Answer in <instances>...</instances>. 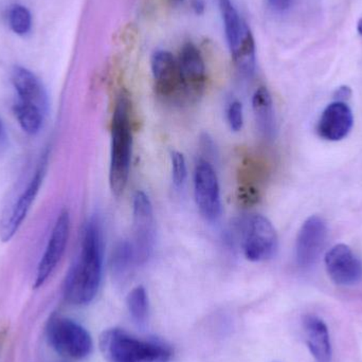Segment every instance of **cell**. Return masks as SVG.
<instances>
[{
    "mask_svg": "<svg viewBox=\"0 0 362 362\" xmlns=\"http://www.w3.org/2000/svg\"><path fill=\"white\" fill-rule=\"evenodd\" d=\"M134 249L138 265L146 263L154 250V211L150 198L144 192L137 191L133 200Z\"/></svg>",
    "mask_w": 362,
    "mask_h": 362,
    "instance_id": "9",
    "label": "cell"
},
{
    "mask_svg": "<svg viewBox=\"0 0 362 362\" xmlns=\"http://www.w3.org/2000/svg\"><path fill=\"white\" fill-rule=\"evenodd\" d=\"M194 195L200 214L210 223L218 221L221 215V189L212 165L200 159L194 172Z\"/></svg>",
    "mask_w": 362,
    "mask_h": 362,
    "instance_id": "10",
    "label": "cell"
},
{
    "mask_svg": "<svg viewBox=\"0 0 362 362\" xmlns=\"http://www.w3.org/2000/svg\"><path fill=\"white\" fill-rule=\"evenodd\" d=\"M172 177L176 187H181L187 180V163L185 156L177 151H174L171 154Z\"/></svg>",
    "mask_w": 362,
    "mask_h": 362,
    "instance_id": "23",
    "label": "cell"
},
{
    "mask_svg": "<svg viewBox=\"0 0 362 362\" xmlns=\"http://www.w3.org/2000/svg\"><path fill=\"white\" fill-rule=\"evenodd\" d=\"M325 261L327 274L335 284L352 286L361 282L362 263L346 245L332 247L327 251Z\"/></svg>",
    "mask_w": 362,
    "mask_h": 362,
    "instance_id": "13",
    "label": "cell"
},
{
    "mask_svg": "<svg viewBox=\"0 0 362 362\" xmlns=\"http://www.w3.org/2000/svg\"><path fill=\"white\" fill-rule=\"evenodd\" d=\"M13 86L16 90L17 101L36 106L44 112H48V95L40 78L23 67H15L12 71Z\"/></svg>",
    "mask_w": 362,
    "mask_h": 362,
    "instance_id": "16",
    "label": "cell"
},
{
    "mask_svg": "<svg viewBox=\"0 0 362 362\" xmlns=\"http://www.w3.org/2000/svg\"><path fill=\"white\" fill-rule=\"evenodd\" d=\"M103 234L97 217L87 221L82 244L64 284V296L74 305H87L93 301L102 282L104 259Z\"/></svg>",
    "mask_w": 362,
    "mask_h": 362,
    "instance_id": "1",
    "label": "cell"
},
{
    "mask_svg": "<svg viewBox=\"0 0 362 362\" xmlns=\"http://www.w3.org/2000/svg\"><path fill=\"white\" fill-rule=\"evenodd\" d=\"M218 1L226 38L234 64L243 74L251 76L255 69V42L250 28L238 14L231 0Z\"/></svg>",
    "mask_w": 362,
    "mask_h": 362,
    "instance_id": "4",
    "label": "cell"
},
{
    "mask_svg": "<svg viewBox=\"0 0 362 362\" xmlns=\"http://www.w3.org/2000/svg\"><path fill=\"white\" fill-rule=\"evenodd\" d=\"M187 102L196 101L206 86V67L199 49L187 42L177 57Z\"/></svg>",
    "mask_w": 362,
    "mask_h": 362,
    "instance_id": "14",
    "label": "cell"
},
{
    "mask_svg": "<svg viewBox=\"0 0 362 362\" xmlns=\"http://www.w3.org/2000/svg\"><path fill=\"white\" fill-rule=\"evenodd\" d=\"M240 236L245 257L251 262L272 259L278 250V234L267 217L253 214L240 223Z\"/></svg>",
    "mask_w": 362,
    "mask_h": 362,
    "instance_id": "6",
    "label": "cell"
},
{
    "mask_svg": "<svg viewBox=\"0 0 362 362\" xmlns=\"http://www.w3.org/2000/svg\"><path fill=\"white\" fill-rule=\"evenodd\" d=\"M351 95H352V90H351L350 87L341 86L336 90L334 97H335L336 102H344V103H346V101L350 99Z\"/></svg>",
    "mask_w": 362,
    "mask_h": 362,
    "instance_id": "25",
    "label": "cell"
},
{
    "mask_svg": "<svg viewBox=\"0 0 362 362\" xmlns=\"http://www.w3.org/2000/svg\"><path fill=\"white\" fill-rule=\"evenodd\" d=\"M174 4H180V2L183 1V0H171Z\"/></svg>",
    "mask_w": 362,
    "mask_h": 362,
    "instance_id": "30",
    "label": "cell"
},
{
    "mask_svg": "<svg viewBox=\"0 0 362 362\" xmlns=\"http://www.w3.org/2000/svg\"><path fill=\"white\" fill-rule=\"evenodd\" d=\"M268 1H269L272 8H274L276 11H280V12L287 10L293 4V0H268Z\"/></svg>",
    "mask_w": 362,
    "mask_h": 362,
    "instance_id": "26",
    "label": "cell"
},
{
    "mask_svg": "<svg viewBox=\"0 0 362 362\" xmlns=\"http://www.w3.org/2000/svg\"><path fill=\"white\" fill-rule=\"evenodd\" d=\"M303 325L306 344L315 361L331 362V339L327 325L316 316H306Z\"/></svg>",
    "mask_w": 362,
    "mask_h": 362,
    "instance_id": "17",
    "label": "cell"
},
{
    "mask_svg": "<svg viewBox=\"0 0 362 362\" xmlns=\"http://www.w3.org/2000/svg\"><path fill=\"white\" fill-rule=\"evenodd\" d=\"M357 31L362 35V18L359 21L358 25H357Z\"/></svg>",
    "mask_w": 362,
    "mask_h": 362,
    "instance_id": "29",
    "label": "cell"
},
{
    "mask_svg": "<svg viewBox=\"0 0 362 362\" xmlns=\"http://www.w3.org/2000/svg\"><path fill=\"white\" fill-rule=\"evenodd\" d=\"M100 348L108 362H169L173 356L163 342L139 339L120 329L104 332Z\"/></svg>",
    "mask_w": 362,
    "mask_h": 362,
    "instance_id": "3",
    "label": "cell"
},
{
    "mask_svg": "<svg viewBox=\"0 0 362 362\" xmlns=\"http://www.w3.org/2000/svg\"><path fill=\"white\" fill-rule=\"evenodd\" d=\"M151 66L158 97L168 103L187 102L178 59L168 51H156L153 54Z\"/></svg>",
    "mask_w": 362,
    "mask_h": 362,
    "instance_id": "8",
    "label": "cell"
},
{
    "mask_svg": "<svg viewBox=\"0 0 362 362\" xmlns=\"http://www.w3.org/2000/svg\"><path fill=\"white\" fill-rule=\"evenodd\" d=\"M253 114L261 135L266 140L276 137V123L272 95L266 87H259L252 98Z\"/></svg>",
    "mask_w": 362,
    "mask_h": 362,
    "instance_id": "18",
    "label": "cell"
},
{
    "mask_svg": "<svg viewBox=\"0 0 362 362\" xmlns=\"http://www.w3.org/2000/svg\"><path fill=\"white\" fill-rule=\"evenodd\" d=\"M47 165H48V154H45L38 163L35 173L28 182L27 187L19 194L14 204L2 215L0 221V240L2 242H8L12 240L25 221L44 182Z\"/></svg>",
    "mask_w": 362,
    "mask_h": 362,
    "instance_id": "7",
    "label": "cell"
},
{
    "mask_svg": "<svg viewBox=\"0 0 362 362\" xmlns=\"http://www.w3.org/2000/svg\"><path fill=\"white\" fill-rule=\"evenodd\" d=\"M46 334L51 348L66 358L81 361L93 352L90 334L80 323L67 317H51Z\"/></svg>",
    "mask_w": 362,
    "mask_h": 362,
    "instance_id": "5",
    "label": "cell"
},
{
    "mask_svg": "<svg viewBox=\"0 0 362 362\" xmlns=\"http://www.w3.org/2000/svg\"><path fill=\"white\" fill-rule=\"evenodd\" d=\"M8 23L11 29L17 35H25L31 29L32 18L29 10L25 6H12L8 12Z\"/></svg>",
    "mask_w": 362,
    "mask_h": 362,
    "instance_id": "22",
    "label": "cell"
},
{
    "mask_svg": "<svg viewBox=\"0 0 362 362\" xmlns=\"http://www.w3.org/2000/svg\"><path fill=\"white\" fill-rule=\"evenodd\" d=\"M133 133H132L131 100L121 93L115 104L112 122L110 146V185L117 197L122 195L129 177Z\"/></svg>",
    "mask_w": 362,
    "mask_h": 362,
    "instance_id": "2",
    "label": "cell"
},
{
    "mask_svg": "<svg viewBox=\"0 0 362 362\" xmlns=\"http://www.w3.org/2000/svg\"><path fill=\"white\" fill-rule=\"evenodd\" d=\"M353 123V112L348 104L335 101L322 112L317 131L327 141H340L350 134Z\"/></svg>",
    "mask_w": 362,
    "mask_h": 362,
    "instance_id": "15",
    "label": "cell"
},
{
    "mask_svg": "<svg viewBox=\"0 0 362 362\" xmlns=\"http://www.w3.org/2000/svg\"><path fill=\"white\" fill-rule=\"evenodd\" d=\"M227 120L230 129L233 132H240L244 125V110L243 105L238 100H234L228 105Z\"/></svg>",
    "mask_w": 362,
    "mask_h": 362,
    "instance_id": "24",
    "label": "cell"
},
{
    "mask_svg": "<svg viewBox=\"0 0 362 362\" xmlns=\"http://www.w3.org/2000/svg\"><path fill=\"white\" fill-rule=\"evenodd\" d=\"M70 234V215L63 210L57 216L36 269L34 287L40 288L53 274L65 255Z\"/></svg>",
    "mask_w": 362,
    "mask_h": 362,
    "instance_id": "11",
    "label": "cell"
},
{
    "mask_svg": "<svg viewBox=\"0 0 362 362\" xmlns=\"http://www.w3.org/2000/svg\"><path fill=\"white\" fill-rule=\"evenodd\" d=\"M8 141V132H6V124L0 117V144H6Z\"/></svg>",
    "mask_w": 362,
    "mask_h": 362,
    "instance_id": "27",
    "label": "cell"
},
{
    "mask_svg": "<svg viewBox=\"0 0 362 362\" xmlns=\"http://www.w3.org/2000/svg\"><path fill=\"white\" fill-rule=\"evenodd\" d=\"M327 226L325 219L313 215L308 217L296 240V261L301 268H310L316 264L327 244Z\"/></svg>",
    "mask_w": 362,
    "mask_h": 362,
    "instance_id": "12",
    "label": "cell"
},
{
    "mask_svg": "<svg viewBox=\"0 0 362 362\" xmlns=\"http://www.w3.org/2000/svg\"><path fill=\"white\" fill-rule=\"evenodd\" d=\"M127 308L132 318L139 325H144L148 317V297L144 286H137L127 297Z\"/></svg>",
    "mask_w": 362,
    "mask_h": 362,
    "instance_id": "21",
    "label": "cell"
},
{
    "mask_svg": "<svg viewBox=\"0 0 362 362\" xmlns=\"http://www.w3.org/2000/svg\"><path fill=\"white\" fill-rule=\"evenodd\" d=\"M13 112L16 117L18 124L25 134L30 136L40 133L44 124L46 112H42L36 106L29 105L17 101L13 106Z\"/></svg>",
    "mask_w": 362,
    "mask_h": 362,
    "instance_id": "20",
    "label": "cell"
},
{
    "mask_svg": "<svg viewBox=\"0 0 362 362\" xmlns=\"http://www.w3.org/2000/svg\"><path fill=\"white\" fill-rule=\"evenodd\" d=\"M192 6H193L194 12H195L196 14L200 15L204 13V4L202 0H194L193 4H192Z\"/></svg>",
    "mask_w": 362,
    "mask_h": 362,
    "instance_id": "28",
    "label": "cell"
},
{
    "mask_svg": "<svg viewBox=\"0 0 362 362\" xmlns=\"http://www.w3.org/2000/svg\"><path fill=\"white\" fill-rule=\"evenodd\" d=\"M137 265V257L133 243L129 240H121L112 250L110 259L112 276L116 280L123 282L131 276L134 268Z\"/></svg>",
    "mask_w": 362,
    "mask_h": 362,
    "instance_id": "19",
    "label": "cell"
}]
</instances>
